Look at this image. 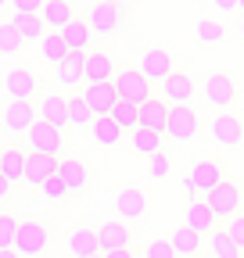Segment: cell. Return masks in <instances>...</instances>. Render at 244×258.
Masks as SVG:
<instances>
[{"label": "cell", "instance_id": "5", "mask_svg": "<svg viewBox=\"0 0 244 258\" xmlns=\"http://www.w3.org/2000/svg\"><path fill=\"white\" fill-rule=\"evenodd\" d=\"M205 101L216 111H233L237 101H240V83L226 72H212L205 79Z\"/></svg>", "mask_w": 244, "mask_h": 258}, {"label": "cell", "instance_id": "25", "mask_svg": "<svg viewBox=\"0 0 244 258\" xmlns=\"http://www.w3.org/2000/svg\"><path fill=\"white\" fill-rule=\"evenodd\" d=\"M205 251L216 254V258H244V251L237 247V240L230 237L226 226H216V230L205 237Z\"/></svg>", "mask_w": 244, "mask_h": 258}, {"label": "cell", "instance_id": "36", "mask_svg": "<svg viewBox=\"0 0 244 258\" xmlns=\"http://www.w3.org/2000/svg\"><path fill=\"white\" fill-rule=\"evenodd\" d=\"M22 36L15 32V25L11 22H0V57H15L18 50H22Z\"/></svg>", "mask_w": 244, "mask_h": 258}, {"label": "cell", "instance_id": "26", "mask_svg": "<svg viewBox=\"0 0 244 258\" xmlns=\"http://www.w3.org/2000/svg\"><path fill=\"white\" fill-rule=\"evenodd\" d=\"M130 147L144 158H155L158 151H165V133H158V129H144L137 125L133 133H130Z\"/></svg>", "mask_w": 244, "mask_h": 258}, {"label": "cell", "instance_id": "30", "mask_svg": "<svg viewBox=\"0 0 244 258\" xmlns=\"http://www.w3.org/2000/svg\"><path fill=\"white\" fill-rule=\"evenodd\" d=\"M57 172L65 176V183H69V190H72V194H83V190L90 186V169L83 165L79 158H65Z\"/></svg>", "mask_w": 244, "mask_h": 258}, {"label": "cell", "instance_id": "32", "mask_svg": "<svg viewBox=\"0 0 244 258\" xmlns=\"http://www.w3.org/2000/svg\"><path fill=\"white\" fill-rule=\"evenodd\" d=\"M194 36H198V43H205V47H216V43H226V25L223 22H216V18H198L194 22Z\"/></svg>", "mask_w": 244, "mask_h": 258}, {"label": "cell", "instance_id": "13", "mask_svg": "<svg viewBox=\"0 0 244 258\" xmlns=\"http://www.w3.org/2000/svg\"><path fill=\"white\" fill-rule=\"evenodd\" d=\"M61 169V161L54 154H40V151H29V161H25V186H43L54 172Z\"/></svg>", "mask_w": 244, "mask_h": 258}, {"label": "cell", "instance_id": "47", "mask_svg": "<svg viewBox=\"0 0 244 258\" xmlns=\"http://www.w3.org/2000/svg\"><path fill=\"white\" fill-rule=\"evenodd\" d=\"M237 40L244 43V15H240V22H237Z\"/></svg>", "mask_w": 244, "mask_h": 258}, {"label": "cell", "instance_id": "12", "mask_svg": "<svg viewBox=\"0 0 244 258\" xmlns=\"http://www.w3.org/2000/svg\"><path fill=\"white\" fill-rule=\"evenodd\" d=\"M198 97V86H194V79L187 76V72H172L165 83H162V101L169 104V108H176V104H191Z\"/></svg>", "mask_w": 244, "mask_h": 258}, {"label": "cell", "instance_id": "28", "mask_svg": "<svg viewBox=\"0 0 244 258\" xmlns=\"http://www.w3.org/2000/svg\"><path fill=\"white\" fill-rule=\"evenodd\" d=\"M40 118L57 125V129H65L69 125V97H61V93H47L43 101H40Z\"/></svg>", "mask_w": 244, "mask_h": 258}, {"label": "cell", "instance_id": "41", "mask_svg": "<svg viewBox=\"0 0 244 258\" xmlns=\"http://www.w3.org/2000/svg\"><path fill=\"white\" fill-rule=\"evenodd\" d=\"M144 254H147V258H179L176 247H172V240H151V244L144 247Z\"/></svg>", "mask_w": 244, "mask_h": 258}, {"label": "cell", "instance_id": "4", "mask_svg": "<svg viewBox=\"0 0 244 258\" xmlns=\"http://www.w3.org/2000/svg\"><path fill=\"white\" fill-rule=\"evenodd\" d=\"M47 247H50V226L40 222V219H22L15 251H18L22 258H43Z\"/></svg>", "mask_w": 244, "mask_h": 258}, {"label": "cell", "instance_id": "14", "mask_svg": "<svg viewBox=\"0 0 244 258\" xmlns=\"http://www.w3.org/2000/svg\"><path fill=\"white\" fill-rule=\"evenodd\" d=\"M115 76H118V61L108 50L101 47L86 50V83H111Z\"/></svg>", "mask_w": 244, "mask_h": 258}, {"label": "cell", "instance_id": "19", "mask_svg": "<svg viewBox=\"0 0 244 258\" xmlns=\"http://www.w3.org/2000/svg\"><path fill=\"white\" fill-rule=\"evenodd\" d=\"M54 72H57V83L61 86H83L86 83V54L83 50H69V57L61 61V64H54Z\"/></svg>", "mask_w": 244, "mask_h": 258}, {"label": "cell", "instance_id": "51", "mask_svg": "<svg viewBox=\"0 0 244 258\" xmlns=\"http://www.w3.org/2000/svg\"><path fill=\"white\" fill-rule=\"evenodd\" d=\"M8 4H11V0H0V11H4V8H8Z\"/></svg>", "mask_w": 244, "mask_h": 258}, {"label": "cell", "instance_id": "49", "mask_svg": "<svg viewBox=\"0 0 244 258\" xmlns=\"http://www.w3.org/2000/svg\"><path fill=\"white\" fill-rule=\"evenodd\" d=\"M237 15H244V0H237Z\"/></svg>", "mask_w": 244, "mask_h": 258}, {"label": "cell", "instance_id": "39", "mask_svg": "<svg viewBox=\"0 0 244 258\" xmlns=\"http://www.w3.org/2000/svg\"><path fill=\"white\" fill-rule=\"evenodd\" d=\"M18 226H22V219H15V215H0V251H11V247H15V240H18Z\"/></svg>", "mask_w": 244, "mask_h": 258}, {"label": "cell", "instance_id": "10", "mask_svg": "<svg viewBox=\"0 0 244 258\" xmlns=\"http://www.w3.org/2000/svg\"><path fill=\"white\" fill-rule=\"evenodd\" d=\"M25 144L33 147V151H40V154H61L65 151V129H57V125H50V122H36L33 129L25 133Z\"/></svg>", "mask_w": 244, "mask_h": 258}, {"label": "cell", "instance_id": "34", "mask_svg": "<svg viewBox=\"0 0 244 258\" xmlns=\"http://www.w3.org/2000/svg\"><path fill=\"white\" fill-rule=\"evenodd\" d=\"M40 50H43V57L50 61V64H61L69 57V43H65V36H61V32H50L47 29V36L40 40Z\"/></svg>", "mask_w": 244, "mask_h": 258}, {"label": "cell", "instance_id": "43", "mask_svg": "<svg viewBox=\"0 0 244 258\" xmlns=\"http://www.w3.org/2000/svg\"><path fill=\"white\" fill-rule=\"evenodd\" d=\"M226 230H230V237L237 240V247L244 251V212H237L233 219H226Z\"/></svg>", "mask_w": 244, "mask_h": 258}, {"label": "cell", "instance_id": "33", "mask_svg": "<svg viewBox=\"0 0 244 258\" xmlns=\"http://www.w3.org/2000/svg\"><path fill=\"white\" fill-rule=\"evenodd\" d=\"M25 161H29V154L22 147H8L4 151V161H0V172H4L11 183H22L25 179Z\"/></svg>", "mask_w": 244, "mask_h": 258}, {"label": "cell", "instance_id": "29", "mask_svg": "<svg viewBox=\"0 0 244 258\" xmlns=\"http://www.w3.org/2000/svg\"><path fill=\"white\" fill-rule=\"evenodd\" d=\"M140 125L165 133V125H169V104L162 101V97H151V101L140 104Z\"/></svg>", "mask_w": 244, "mask_h": 258}, {"label": "cell", "instance_id": "3", "mask_svg": "<svg viewBox=\"0 0 244 258\" xmlns=\"http://www.w3.org/2000/svg\"><path fill=\"white\" fill-rule=\"evenodd\" d=\"M226 176H230V169L223 165L219 158H201V161H194V169L187 176V194H191V198H205V194L216 190Z\"/></svg>", "mask_w": 244, "mask_h": 258}, {"label": "cell", "instance_id": "1", "mask_svg": "<svg viewBox=\"0 0 244 258\" xmlns=\"http://www.w3.org/2000/svg\"><path fill=\"white\" fill-rule=\"evenodd\" d=\"M205 201H208L212 212H216L219 222H226V219H233L237 212H244V183H237L233 176H226L216 190L205 194Z\"/></svg>", "mask_w": 244, "mask_h": 258}, {"label": "cell", "instance_id": "45", "mask_svg": "<svg viewBox=\"0 0 244 258\" xmlns=\"http://www.w3.org/2000/svg\"><path fill=\"white\" fill-rule=\"evenodd\" d=\"M11 186H15V183H11L4 172H0V201H8V198H11Z\"/></svg>", "mask_w": 244, "mask_h": 258}, {"label": "cell", "instance_id": "20", "mask_svg": "<svg viewBox=\"0 0 244 258\" xmlns=\"http://www.w3.org/2000/svg\"><path fill=\"white\" fill-rule=\"evenodd\" d=\"M183 215H187L183 222H187L191 230L205 233V237H208V233H212V230H216V226H219L216 212L208 208V201H205V198H191V201H187V212H183Z\"/></svg>", "mask_w": 244, "mask_h": 258}, {"label": "cell", "instance_id": "7", "mask_svg": "<svg viewBox=\"0 0 244 258\" xmlns=\"http://www.w3.org/2000/svg\"><path fill=\"white\" fill-rule=\"evenodd\" d=\"M208 140L216 147H226V151L240 147L244 144V118L237 111H219L216 118L208 122Z\"/></svg>", "mask_w": 244, "mask_h": 258}, {"label": "cell", "instance_id": "16", "mask_svg": "<svg viewBox=\"0 0 244 258\" xmlns=\"http://www.w3.org/2000/svg\"><path fill=\"white\" fill-rule=\"evenodd\" d=\"M115 208H118V219H122V222H140V219L147 215V194H144L140 186H126V190L118 194Z\"/></svg>", "mask_w": 244, "mask_h": 258}, {"label": "cell", "instance_id": "42", "mask_svg": "<svg viewBox=\"0 0 244 258\" xmlns=\"http://www.w3.org/2000/svg\"><path fill=\"white\" fill-rule=\"evenodd\" d=\"M47 0H11V11L15 15H40Z\"/></svg>", "mask_w": 244, "mask_h": 258}, {"label": "cell", "instance_id": "15", "mask_svg": "<svg viewBox=\"0 0 244 258\" xmlns=\"http://www.w3.org/2000/svg\"><path fill=\"white\" fill-rule=\"evenodd\" d=\"M83 101L90 104L94 118H97V115H111V108H115V101H118V90H115V83H86Z\"/></svg>", "mask_w": 244, "mask_h": 258}, {"label": "cell", "instance_id": "2", "mask_svg": "<svg viewBox=\"0 0 244 258\" xmlns=\"http://www.w3.org/2000/svg\"><path fill=\"white\" fill-rule=\"evenodd\" d=\"M86 22H90V29H94V36L111 40V36H118V32H122L126 15H122V4H118V0H97V4H90Z\"/></svg>", "mask_w": 244, "mask_h": 258}, {"label": "cell", "instance_id": "8", "mask_svg": "<svg viewBox=\"0 0 244 258\" xmlns=\"http://www.w3.org/2000/svg\"><path fill=\"white\" fill-rule=\"evenodd\" d=\"M111 83H115V90H118V101H133V104L151 101V86H155L140 69H118V76H115Z\"/></svg>", "mask_w": 244, "mask_h": 258}, {"label": "cell", "instance_id": "11", "mask_svg": "<svg viewBox=\"0 0 244 258\" xmlns=\"http://www.w3.org/2000/svg\"><path fill=\"white\" fill-rule=\"evenodd\" d=\"M140 72L155 83V86H162V83L176 72V69H172V54H169L165 47H151V50L140 57Z\"/></svg>", "mask_w": 244, "mask_h": 258}, {"label": "cell", "instance_id": "27", "mask_svg": "<svg viewBox=\"0 0 244 258\" xmlns=\"http://www.w3.org/2000/svg\"><path fill=\"white\" fill-rule=\"evenodd\" d=\"M97 237H101V254H108V251H115V247H130V226L122 222V219H111V222H104L101 230H97Z\"/></svg>", "mask_w": 244, "mask_h": 258}, {"label": "cell", "instance_id": "40", "mask_svg": "<svg viewBox=\"0 0 244 258\" xmlns=\"http://www.w3.org/2000/svg\"><path fill=\"white\" fill-rule=\"evenodd\" d=\"M40 190L47 194L50 201H61V198H69V194H72V190H69V183H65V176H61V172H54V176H50V179H47V183H43Z\"/></svg>", "mask_w": 244, "mask_h": 258}, {"label": "cell", "instance_id": "38", "mask_svg": "<svg viewBox=\"0 0 244 258\" xmlns=\"http://www.w3.org/2000/svg\"><path fill=\"white\" fill-rule=\"evenodd\" d=\"M172 169H176V158H172V151H158L155 158H151V165H147V176H151V179H165Z\"/></svg>", "mask_w": 244, "mask_h": 258}, {"label": "cell", "instance_id": "17", "mask_svg": "<svg viewBox=\"0 0 244 258\" xmlns=\"http://www.w3.org/2000/svg\"><path fill=\"white\" fill-rule=\"evenodd\" d=\"M4 90H8L11 101H33L36 90H40V83H36V76L29 72V69H11L4 76Z\"/></svg>", "mask_w": 244, "mask_h": 258}, {"label": "cell", "instance_id": "22", "mask_svg": "<svg viewBox=\"0 0 244 258\" xmlns=\"http://www.w3.org/2000/svg\"><path fill=\"white\" fill-rule=\"evenodd\" d=\"M40 18H43V25L50 32H61V29L76 18V4H72V0H47L43 11H40Z\"/></svg>", "mask_w": 244, "mask_h": 258}, {"label": "cell", "instance_id": "31", "mask_svg": "<svg viewBox=\"0 0 244 258\" xmlns=\"http://www.w3.org/2000/svg\"><path fill=\"white\" fill-rule=\"evenodd\" d=\"M11 25H15V32H18L25 43H40V40L47 36V25H43L40 15H15Z\"/></svg>", "mask_w": 244, "mask_h": 258}, {"label": "cell", "instance_id": "23", "mask_svg": "<svg viewBox=\"0 0 244 258\" xmlns=\"http://www.w3.org/2000/svg\"><path fill=\"white\" fill-rule=\"evenodd\" d=\"M169 240H172V247H176V254H179V258H198V254L205 251V233L191 230L187 222H183L176 233H169Z\"/></svg>", "mask_w": 244, "mask_h": 258}, {"label": "cell", "instance_id": "24", "mask_svg": "<svg viewBox=\"0 0 244 258\" xmlns=\"http://www.w3.org/2000/svg\"><path fill=\"white\" fill-rule=\"evenodd\" d=\"M61 36H65V43H69V50H94V29H90V22L86 18H72L65 29H61Z\"/></svg>", "mask_w": 244, "mask_h": 258}, {"label": "cell", "instance_id": "35", "mask_svg": "<svg viewBox=\"0 0 244 258\" xmlns=\"http://www.w3.org/2000/svg\"><path fill=\"white\" fill-rule=\"evenodd\" d=\"M111 118H115L122 129H126V133H133V129L140 125V104H133V101H115Z\"/></svg>", "mask_w": 244, "mask_h": 258}, {"label": "cell", "instance_id": "6", "mask_svg": "<svg viewBox=\"0 0 244 258\" xmlns=\"http://www.w3.org/2000/svg\"><path fill=\"white\" fill-rule=\"evenodd\" d=\"M201 133V115L194 104H176L169 108V125H165V137L172 144H191Z\"/></svg>", "mask_w": 244, "mask_h": 258}, {"label": "cell", "instance_id": "9", "mask_svg": "<svg viewBox=\"0 0 244 258\" xmlns=\"http://www.w3.org/2000/svg\"><path fill=\"white\" fill-rule=\"evenodd\" d=\"M36 122H40V108L33 101H11L8 111H4V118H0V125H4L11 137H25Z\"/></svg>", "mask_w": 244, "mask_h": 258}, {"label": "cell", "instance_id": "37", "mask_svg": "<svg viewBox=\"0 0 244 258\" xmlns=\"http://www.w3.org/2000/svg\"><path fill=\"white\" fill-rule=\"evenodd\" d=\"M94 122V111H90V104L83 101V97H69V125H90Z\"/></svg>", "mask_w": 244, "mask_h": 258}, {"label": "cell", "instance_id": "46", "mask_svg": "<svg viewBox=\"0 0 244 258\" xmlns=\"http://www.w3.org/2000/svg\"><path fill=\"white\" fill-rule=\"evenodd\" d=\"M104 258H137V254H133L130 247H115V251H108Z\"/></svg>", "mask_w": 244, "mask_h": 258}, {"label": "cell", "instance_id": "54", "mask_svg": "<svg viewBox=\"0 0 244 258\" xmlns=\"http://www.w3.org/2000/svg\"><path fill=\"white\" fill-rule=\"evenodd\" d=\"M137 258H147V254H137Z\"/></svg>", "mask_w": 244, "mask_h": 258}, {"label": "cell", "instance_id": "52", "mask_svg": "<svg viewBox=\"0 0 244 258\" xmlns=\"http://www.w3.org/2000/svg\"><path fill=\"white\" fill-rule=\"evenodd\" d=\"M0 161H4V147H0Z\"/></svg>", "mask_w": 244, "mask_h": 258}, {"label": "cell", "instance_id": "44", "mask_svg": "<svg viewBox=\"0 0 244 258\" xmlns=\"http://www.w3.org/2000/svg\"><path fill=\"white\" fill-rule=\"evenodd\" d=\"M212 8L219 15H230V11H237V0H212Z\"/></svg>", "mask_w": 244, "mask_h": 258}, {"label": "cell", "instance_id": "50", "mask_svg": "<svg viewBox=\"0 0 244 258\" xmlns=\"http://www.w3.org/2000/svg\"><path fill=\"white\" fill-rule=\"evenodd\" d=\"M198 258H216V254H208V251H201V254H198Z\"/></svg>", "mask_w": 244, "mask_h": 258}, {"label": "cell", "instance_id": "53", "mask_svg": "<svg viewBox=\"0 0 244 258\" xmlns=\"http://www.w3.org/2000/svg\"><path fill=\"white\" fill-rule=\"evenodd\" d=\"M90 258H104V254H90Z\"/></svg>", "mask_w": 244, "mask_h": 258}, {"label": "cell", "instance_id": "21", "mask_svg": "<svg viewBox=\"0 0 244 258\" xmlns=\"http://www.w3.org/2000/svg\"><path fill=\"white\" fill-rule=\"evenodd\" d=\"M122 133H126V129H122L111 115H97L94 122H90V140H94L97 147H118L122 144Z\"/></svg>", "mask_w": 244, "mask_h": 258}, {"label": "cell", "instance_id": "48", "mask_svg": "<svg viewBox=\"0 0 244 258\" xmlns=\"http://www.w3.org/2000/svg\"><path fill=\"white\" fill-rule=\"evenodd\" d=\"M0 258H22V254H18V251L11 247V251H0Z\"/></svg>", "mask_w": 244, "mask_h": 258}, {"label": "cell", "instance_id": "18", "mask_svg": "<svg viewBox=\"0 0 244 258\" xmlns=\"http://www.w3.org/2000/svg\"><path fill=\"white\" fill-rule=\"evenodd\" d=\"M65 247H69L72 258H90V254H101V237H97V230H90V226H76L65 237Z\"/></svg>", "mask_w": 244, "mask_h": 258}]
</instances>
